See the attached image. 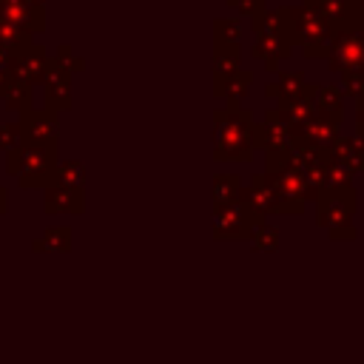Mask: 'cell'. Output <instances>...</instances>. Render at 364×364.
<instances>
[{
  "mask_svg": "<svg viewBox=\"0 0 364 364\" xmlns=\"http://www.w3.org/2000/svg\"><path fill=\"white\" fill-rule=\"evenodd\" d=\"M355 134L364 136V97H358V105H355Z\"/></svg>",
  "mask_w": 364,
  "mask_h": 364,
  "instance_id": "obj_10",
  "label": "cell"
},
{
  "mask_svg": "<svg viewBox=\"0 0 364 364\" xmlns=\"http://www.w3.org/2000/svg\"><path fill=\"white\" fill-rule=\"evenodd\" d=\"M316 111L324 114H341V91L333 85H324L316 91Z\"/></svg>",
  "mask_w": 364,
  "mask_h": 364,
  "instance_id": "obj_8",
  "label": "cell"
},
{
  "mask_svg": "<svg viewBox=\"0 0 364 364\" xmlns=\"http://www.w3.org/2000/svg\"><path fill=\"white\" fill-rule=\"evenodd\" d=\"M341 85L350 97H364V71H341Z\"/></svg>",
  "mask_w": 364,
  "mask_h": 364,
  "instance_id": "obj_9",
  "label": "cell"
},
{
  "mask_svg": "<svg viewBox=\"0 0 364 364\" xmlns=\"http://www.w3.org/2000/svg\"><path fill=\"white\" fill-rule=\"evenodd\" d=\"M316 9H318V14L338 31V28H344V26H353V23H361V17H358V3L355 0H310Z\"/></svg>",
  "mask_w": 364,
  "mask_h": 364,
  "instance_id": "obj_7",
  "label": "cell"
},
{
  "mask_svg": "<svg viewBox=\"0 0 364 364\" xmlns=\"http://www.w3.org/2000/svg\"><path fill=\"white\" fill-rule=\"evenodd\" d=\"M216 151L228 159H247L253 151V125L245 111H228L219 117Z\"/></svg>",
  "mask_w": 364,
  "mask_h": 364,
  "instance_id": "obj_2",
  "label": "cell"
},
{
  "mask_svg": "<svg viewBox=\"0 0 364 364\" xmlns=\"http://www.w3.org/2000/svg\"><path fill=\"white\" fill-rule=\"evenodd\" d=\"M327 65L333 71H364V23L344 26L333 34Z\"/></svg>",
  "mask_w": 364,
  "mask_h": 364,
  "instance_id": "obj_3",
  "label": "cell"
},
{
  "mask_svg": "<svg viewBox=\"0 0 364 364\" xmlns=\"http://www.w3.org/2000/svg\"><path fill=\"white\" fill-rule=\"evenodd\" d=\"M353 213H355V188L353 185H336V188H324L318 193V222L321 225L347 228Z\"/></svg>",
  "mask_w": 364,
  "mask_h": 364,
  "instance_id": "obj_4",
  "label": "cell"
},
{
  "mask_svg": "<svg viewBox=\"0 0 364 364\" xmlns=\"http://www.w3.org/2000/svg\"><path fill=\"white\" fill-rule=\"evenodd\" d=\"M290 26H293V40L301 43L307 57H327L330 54V43L336 28L318 14V9L304 0L301 9H290Z\"/></svg>",
  "mask_w": 364,
  "mask_h": 364,
  "instance_id": "obj_1",
  "label": "cell"
},
{
  "mask_svg": "<svg viewBox=\"0 0 364 364\" xmlns=\"http://www.w3.org/2000/svg\"><path fill=\"white\" fill-rule=\"evenodd\" d=\"M338 125H341V114L313 111L310 119L296 128V136H301V139H307L318 148H330V142L338 136Z\"/></svg>",
  "mask_w": 364,
  "mask_h": 364,
  "instance_id": "obj_5",
  "label": "cell"
},
{
  "mask_svg": "<svg viewBox=\"0 0 364 364\" xmlns=\"http://www.w3.org/2000/svg\"><path fill=\"white\" fill-rule=\"evenodd\" d=\"M327 156L344 165L350 173H364V136H336L327 148Z\"/></svg>",
  "mask_w": 364,
  "mask_h": 364,
  "instance_id": "obj_6",
  "label": "cell"
},
{
  "mask_svg": "<svg viewBox=\"0 0 364 364\" xmlns=\"http://www.w3.org/2000/svg\"><path fill=\"white\" fill-rule=\"evenodd\" d=\"M358 3V17H361V23H364V0H355Z\"/></svg>",
  "mask_w": 364,
  "mask_h": 364,
  "instance_id": "obj_11",
  "label": "cell"
}]
</instances>
